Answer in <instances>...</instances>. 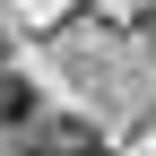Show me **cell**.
I'll use <instances>...</instances> for the list:
<instances>
[{
	"instance_id": "cell-1",
	"label": "cell",
	"mask_w": 156,
	"mask_h": 156,
	"mask_svg": "<svg viewBox=\"0 0 156 156\" xmlns=\"http://www.w3.org/2000/svg\"><path fill=\"white\" fill-rule=\"evenodd\" d=\"M35 156H104V147H95L87 130H61V139H44V147H35Z\"/></svg>"
},
{
	"instance_id": "cell-2",
	"label": "cell",
	"mask_w": 156,
	"mask_h": 156,
	"mask_svg": "<svg viewBox=\"0 0 156 156\" xmlns=\"http://www.w3.org/2000/svg\"><path fill=\"white\" fill-rule=\"evenodd\" d=\"M17 113H26V87H17V78H0V122H17Z\"/></svg>"
}]
</instances>
